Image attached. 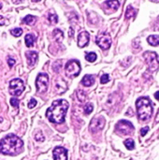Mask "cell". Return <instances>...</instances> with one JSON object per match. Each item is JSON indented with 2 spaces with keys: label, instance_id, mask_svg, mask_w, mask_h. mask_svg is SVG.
Instances as JSON below:
<instances>
[{
  "label": "cell",
  "instance_id": "obj_23",
  "mask_svg": "<svg viewBox=\"0 0 159 160\" xmlns=\"http://www.w3.org/2000/svg\"><path fill=\"white\" fill-rule=\"evenodd\" d=\"M10 34H11L12 36H14V37L18 38V37H20V36H21L22 34H23V29H22V28H19V27L14 28V29L10 30Z\"/></svg>",
  "mask_w": 159,
  "mask_h": 160
},
{
  "label": "cell",
  "instance_id": "obj_28",
  "mask_svg": "<svg viewBox=\"0 0 159 160\" xmlns=\"http://www.w3.org/2000/svg\"><path fill=\"white\" fill-rule=\"evenodd\" d=\"M10 104L12 107H14V108H18L19 107V100L18 99H16V97H12L10 99Z\"/></svg>",
  "mask_w": 159,
  "mask_h": 160
},
{
  "label": "cell",
  "instance_id": "obj_21",
  "mask_svg": "<svg viewBox=\"0 0 159 160\" xmlns=\"http://www.w3.org/2000/svg\"><path fill=\"white\" fill-rule=\"evenodd\" d=\"M125 145H126V147L128 149V150H133L134 147H135V143H134V140H132V139H127L125 140Z\"/></svg>",
  "mask_w": 159,
  "mask_h": 160
},
{
  "label": "cell",
  "instance_id": "obj_35",
  "mask_svg": "<svg viewBox=\"0 0 159 160\" xmlns=\"http://www.w3.org/2000/svg\"><path fill=\"white\" fill-rule=\"evenodd\" d=\"M156 122H159V110H158V112H157L156 118Z\"/></svg>",
  "mask_w": 159,
  "mask_h": 160
},
{
  "label": "cell",
  "instance_id": "obj_19",
  "mask_svg": "<svg viewBox=\"0 0 159 160\" xmlns=\"http://www.w3.org/2000/svg\"><path fill=\"white\" fill-rule=\"evenodd\" d=\"M24 41H25L26 46H27V47H32L34 45V42H35V37L33 35H31V34H27L25 36Z\"/></svg>",
  "mask_w": 159,
  "mask_h": 160
},
{
  "label": "cell",
  "instance_id": "obj_18",
  "mask_svg": "<svg viewBox=\"0 0 159 160\" xmlns=\"http://www.w3.org/2000/svg\"><path fill=\"white\" fill-rule=\"evenodd\" d=\"M52 35H54V38L58 42H61L62 41H63L64 34H63V32H62L60 29H54V32H52Z\"/></svg>",
  "mask_w": 159,
  "mask_h": 160
},
{
  "label": "cell",
  "instance_id": "obj_16",
  "mask_svg": "<svg viewBox=\"0 0 159 160\" xmlns=\"http://www.w3.org/2000/svg\"><path fill=\"white\" fill-rule=\"evenodd\" d=\"M147 41L149 44H151L152 46H158L159 45V36L157 35H152L148 37Z\"/></svg>",
  "mask_w": 159,
  "mask_h": 160
},
{
  "label": "cell",
  "instance_id": "obj_29",
  "mask_svg": "<svg viewBox=\"0 0 159 160\" xmlns=\"http://www.w3.org/2000/svg\"><path fill=\"white\" fill-rule=\"evenodd\" d=\"M109 81V75H107V74H104V75H102L101 76V79H100V82H101V83H106V82H108Z\"/></svg>",
  "mask_w": 159,
  "mask_h": 160
},
{
  "label": "cell",
  "instance_id": "obj_36",
  "mask_svg": "<svg viewBox=\"0 0 159 160\" xmlns=\"http://www.w3.org/2000/svg\"><path fill=\"white\" fill-rule=\"evenodd\" d=\"M32 1H33V2H39L40 0H32Z\"/></svg>",
  "mask_w": 159,
  "mask_h": 160
},
{
  "label": "cell",
  "instance_id": "obj_26",
  "mask_svg": "<svg viewBox=\"0 0 159 160\" xmlns=\"http://www.w3.org/2000/svg\"><path fill=\"white\" fill-rule=\"evenodd\" d=\"M77 96H78V99L81 101V102H82V101H84L85 100V97H86V95H85V93L83 92V91H82V90H79V91H77Z\"/></svg>",
  "mask_w": 159,
  "mask_h": 160
},
{
  "label": "cell",
  "instance_id": "obj_2",
  "mask_svg": "<svg viewBox=\"0 0 159 160\" xmlns=\"http://www.w3.org/2000/svg\"><path fill=\"white\" fill-rule=\"evenodd\" d=\"M24 142L16 135L10 134L0 141V153L8 155H15L22 152Z\"/></svg>",
  "mask_w": 159,
  "mask_h": 160
},
{
  "label": "cell",
  "instance_id": "obj_9",
  "mask_svg": "<svg viewBox=\"0 0 159 160\" xmlns=\"http://www.w3.org/2000/svg\"><path fill=\"white\" fill-rule=\"evenodd\" d=\"M49 76L46 73H39L36 80V86L38 93H44L48 89Z\"/></svg>",
  "mask_w": 159,
  "mask_h": 160
},
{
  "label": "cell",
  "instance_id": "obj_30",
  "mask_svg": "<svg viewBox=\"0 0 159 160\" xmlns=\"http://www.w3.org/2000/svg\"><path fill=\"white\" fill-rule=\"evenodd\" d=\"M36 105H37L36 99H31L30 101H29V103H28V108L29 109H33V108H35V107H36Z\"/></svg>",
  "mask_w": 159,
  "mask_h": 160
},
{
  "label": "cell",
  "instance_id": "obj_7",
  "mask_svg": "<svg viewBox=\"0 0 159 160\" xmlns=\"http://www.w3.org/2000/svg\"><path fill=\"white\" fill-rule=\"evenodd\" d=\"M24 90V83L21 79H13L10 82V93L12 96H20Z\"/></svg>",
  "mask_w": 159,
  "mask_h": 160
},
{
  "label": "cell",
  "instance_id": "obj_27",
  "mask_svg": "<svg viewBox=\"0 0 159 160\" xmlns=\"http://www.w3.org/2000/svg\"><path fill=\"white\" fill-rule=\"evenodd\" d=\"M35 139H36L37 141H44V140H45V138H44L43 134L39 131L38 133H37L36 135H35Z\"/></svg>",
  "mask_w": 159,
  "mask_h": 160
},
{
  "label": "cell",
  "instance_id": "obj_15",
  "mask_svg": "<svg viewBox=\"0 0 159 160\" xmlns=\"http://www.w3.org/2000/svg\"><path fill=\"white\" fill-rule=\"evenodd\" d=\"M95 82V78L92 76V75H85L83 79L82 80V83L86 87L91 86L93 83Z\"/></svg>",
  "mask_w": 159,
  "mask_h": 160
},
{
  "label": "cell",
  "instance_id": "obj_4",
  "mask_svg": "<svg viewBox=\"0 0 159 160\" xmlns=\"http://www.w3.org/2000/svg\"><path fill=\"white\" fill-rule=\"evenodd\" d=\"M143 58L145 59V62L148 65L149 70L152 72L156 71L159 68V59L156 52H145L143 53Z\"/></svg>",
  "mask_w": 159,
  "mask_h": 160
},
{
  "label": "cell",
  "instance_id": "obj_37",
  "mask_svg": "<svg viewBox=\"0 0 159 160\" xmlns=\"http://www.w3.org/2000/svg\"><path fill=\"white\" fill-rule=\"evenodd\" d=\"M153 2H159V0H151Z\"/></svg>",
  "mask_w": 159,
  "mask_h": 160
},
{
  "label": "cell",
  "instance_id": "obj_13",
  "mask_svg": "<svg viewBox=\"0 0 159 160\" xmlns=\"http://www.w3.org/2000/svg\"><path fill=\"white\" fill-rule=\"evenodd\" d=\"M25 56H26V59H27V63L30 66H33L37 63V60H38V52H33V51L26 52Z\"/></svg>",
  "mask_w": 159,
  "mask_h": 160
},
{
  "label": "cell",
  "instance_id": "obj_22",
  "mask_svg": "<svg viewBox=\"0 0 159 160\" xmlns=\"http://www.w3.org/2000/svg\"><path fill=\"white\" fill-rule=\"evenodd\" d=\"M85 59L89 62H95L96 60V54L95 52H88L85 55Z\"/></svg>",
  "mask_w": 159,
  "mask_h": 160
},
{
  "label": "cell",
  "instance_id": "obj_6",
  "mask_svg": "<svg viewBox=\"0 0 159 160\" xmlns=\"http://www.w3.org/2000/svg\"><path fill=\"white\" fill-rule=\"evenodd\" d=\"M96 42L102 50H108L112 45V38L109 33L102 32L96 36Z\"/></svg>",
  "mask_w": 159,
  "mask_h": 160
},
{
  "label": "cell",
  "instance_id": "obj_33",
  "mask_svg": "<svg viewBox=\"0 0 159 160\" xmlns=\"http://www.w3.org/2000/svg\"><path fill=\"white\" fill-rule=\"evenodd\" d=\"M7 24V20L3 16H0V25H4Z\"/></svg>",
  "mask_w": 159,
  "mask_h": 160
},
{
  "label": "cell",
  "instance_id": "obj_10",
  "mask_svg": "<svg viewBox=\"0 0 159 160\" xmlns=\"http://www.w3.org/2000/svg\"><path fill=\"white\" fill-rule=\"evenodd\" d=\"M105 123H106V121H105L104 117H102V116L95 117L90 123V130L93 133L100 131L101 129H103Z\"/></svg>",
  "mask_w": 159,
  "mask_h": 160
},
{
  "label": "cell",
  "instance_id": "obj_11",
  "mask_svg": "<svg viewBox=\"0 0 159 160\" xmlns=\"http://www.w3.org/2000/svg\"><path fill=\"white\" fill-rule=\"evenodd\" d=\"M52 154L54 160H68V151L63 147L54 148Z\"/></svg>",
  "mask_w": 159,
  "mask_h": 160
},
{
  "label": "cell",
  "instance_id": "obj_17",
  "mask_svg": "<svg viewBox=\"0 0 159 160\" xmlns=\"http://www.w3.org/2000/svg\"><path fill=\"white\" fill-rule=\"evenodd\" d=\"M137 14V10L132 6H128L126 8V19H129V18L135 17Z\"/></svg>",
  "mask_w": 159,
  "mask_h": 160
},
{
  "label": "cell",
  "instance_id": "obj_34",
  "mask_svg": "<svg viewBox=\"0 0 159 160\" xmlns=\"http://www.w3.org/2000/svg\"><path fill=\"white\" fill-rule=\"evenodd\" d=\"M154 97H156V99L159 101V91L158 92H156L154 93Z\"/></svg>",
  "mask_w": 159,
  "mask_h": 160
},
{
  "label": "cell",
  "instance_id": "obj_24",
  "mask_svg": "<svg viewBox=\"0 0 159 160\" xmlns=\"http://www.w3.org/2000/svg\"><path fill=\"white\" fill-rule=\"evenodd\" d=\"M48 20L51 24H57V22H58V16L54 13H52V14H49L48 16Z\"/></svg>",
  "mask_w": 159,
  "mask_h": 160
},
{
  "label": "cell",
  "instance_id": "obj_31",
  "mask_svg": "<svg viewBox=\"0 0 159 160\" xmlns=\"http://www.w3.org/2000/svg\"><path fill=\"white\" fill-rule=\"evenodd\" d=\"M8 66H10V68H12V66L15 65V60L13 58H11V57H8Z\"/></svg>",
  "mask_w": 159,
  "mask_h": 160
},
{
  "label": "cell",
  "instance_id": "obj_25",
  "mask_svg": "<svg viewBox=\"0 0 159 160\" xmlns=\"http://www.w3.org/2000/svg\"><path fill=\"white\" fill-rule=\"evenodd\" d=\"M93 110H94V107H93V104H91V103H87L84 106V108H83V110H84V113L86 115L90 114L93 112Z\"/></svg>",
  "mask_w": 159,
  "mask_h": 160
},
{
  "label": "cell",
  "instance_id": "obj_12",
  "mask_svg": "<svg viewBox=\"0 0 159 160\" xmlns=\"http://www.w3.org/2000/svg\"><path fill=\"white\" fill-rule=\"evenodd\" d=\"M90 35L87 31H82L78 36V46L80 48L85 47L88 43H89Z\"/></svg>",
  "mask_w": 159,
  "mask_h": 160
},
{
  "label": "cell",
  "instance_id": "obj_32",
  "mask_svg": "<svg viewBox=\"0 0 159 160\" xmlns=\"http://www.w3.org/2000/svg\"><path fill=\"white\" fill-rule=\"evenodd\" d=\"M149 131V127L148 126H145V127H143L142 129L140 130V135L141 136H145L147 134V132Z\"/></svg>",
  "mask_w": 159,
  "mask_h": 160
},
{
  "label": "cell",
  "instance_id": "obj_20",
  "mask_svg": "<svg viewBox=\"0 0 159 160\" xmlns=\"http://www.w3.org/2000/svg\"><path fill=\"white\" fill-rule=\"evenodd\" d=\"M37 20V18L33 16V15H27V16H25L24 19H23V22L24 24H28V25H32L34 24V23L36 22Z\"/></svg>",
  "mask_w": 159,
  "mask_h": 160
},
{
  "label": "cell",
  "instance_id": "obj_3",
  "mask_svg": "<svg viewBox=\"0 0 159 160\" xmlns=\"http://www.w3.org/2000/svg\"><path fill=\"white\" fill-rule=\"evenodd\" d=\"M137 114L140 121L147 122L153 114L152 102L148 97H140L136 102Z\"/></svg>",
  "mask_w": 159,
  "mask_h": 160
},
{
  "label": "cell",
  "instance_id": "obj_5",
  "mask_svg": "<svg viewBox=\"0 0 159 160\" xmlns=\"http://www.w3.org/2000/svg\"><path fill=\"white\" fill-rule=\"evenodd\" d=\"M66 73L68 77H77L81 72V66L78 60H70L66 65Z\"/></svg>",
  "mask_w": 159,
  "mask_h": 160
},
{
  "label": "cell",
  "instance_id": "obj_38",
  "mask_svg": "<svg viewBox=\"0 0 159 160\" xmlns=\"http://www.w3.org/2000/svg\"><path fill=\"white\" fill-rule=\"evenodd\" d=\"M1 8H2V5H1V4H0V10H1Z\"/></svg>",
  "mask_w": 159,
  "mask_h": 160
},
{
  "label": "cell",
  "instance_id": "obj_1",
  "mask_svg": "<svg viewBox=\"0 0 159 160\" xmlns=\"http://www.w3.org/2000/svg\"><path fill=\"white\" fill-rule=\"evenodd\" d=\"M68 109V102L65 99H58L52 102V106L46 112L49 121L54 124H62L65 121L66 113Z\"/></svg>",
  "mask_w": 159,
  "mask_h": 160
},
{
  "label": "cell",
  "instance_id": "obj_8",
  "mask_svg": "<svg viewBox=\"0 0 159 160\" xmlns=\"http://www.w3.org/2000/svg\"><path fill=\"white\" fill-rule=\"evenodd\" d=\"M134 130V126L126 120H121L116 124V131L121 135H129Z\"/></svg>",
  "mask_w": 159,
  "mask_h": 160
},
{
  "label": "cell",
  "instance_id": "obj_14",
  "mask_svg": "<svg viewBox=\"0 0 159 160\" xmlns=\"http://www.w3.org/2000/svg\"><path fill=\"white\" fill-rule=\"evenodd\" d=\"M119 5H120V3H119L118 0H108V1L105 2V6L108 8H110V10H118Z\"/></svg>",
  "mask_w": 159,
  "mask_h": 160
}]
</instances>
